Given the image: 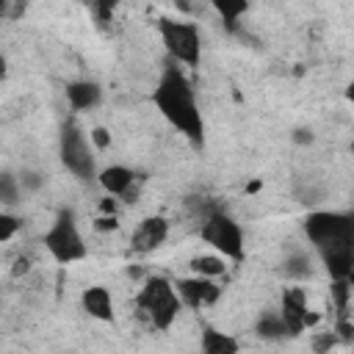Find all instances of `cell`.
<instances>
[{"label": "cell", "mask_w": 354, "mask_h": 354, "mask_svg": "<svg viewBox=\"0 0 354 354\" xmlns=\"http://www.w3.org/2000/svg\"><path fill=\"white\" fill-rule=\"evenodd\" d=\"M304 235L332 279H354V213L313 210L304 218Z\"/></svg>", "instance_id": "1"}, {"label": "cell", "mask_w": 354, "mask_h": 354, "mask_svg": "<svg viewBox=\"0 0 354 354\" xmlns=\"http://www.w3.org/2000/svg\"><path fill=\"white\" fill-rule=\"evenodd\" d=\"M152 102L155 108L160 111V116L177 130L183 133L191 144H202L205 138V122H202V113H199V105H196V94H194V86L183 69V64L177 61H169L155 83V91H152Z\"/></svg>", "instance_id": "2"}, {"label": "cell", "mask_w": 354, "mask_h": 354, "mask_svg": "<svg viewBox=\"0 0 354 354\" xmlns=\"http://www.w3.org/2000/svg\"><path fill=\"white\" fill-rule=\"evenodd\" d=\"M136 310L152 329L166 332L177 321V315L183 310V299H180L174 282L155 274V277H147L141 290L136 293Z\"/></svg>", "instance_id": "3"}, {"label": "cell", "mask_w": 354, "mask_h": 354, "mask_svg": "<svg viewBox=\"0 0 354 354\" xmlns=\"http://www.w3.org/2000/svg\"><path fill=\"white\" fill-rule=\"evenodd\" d=\"M44 249L50 252V257L61 266H69V263H77L86 257V241L80 235V227H77V218L69 207H61L53 218V224L47 227L44 238H41Z\"/></svg>", "instance_id": "4"}, {"label": "cell", "mask_w": 354, "mask_h": 354, "mask_svg": "<svg viewBox=\"0 0 354 354\" xmlns=\"http://www.w3.org/2000/svg\"><path fill=\"white\" fill-rule=\"evenodd\" d=\"M158 36H160V44H163V50L169 53L171 61L183 64L188 69L199 66V58H202V36H199V28L194 22L160 17L158 19Z\"/></svg>", "instance_id": "5"}, {"label": "cell", "mask_w": 354, "mask_h": 354, "mask_svg": "<svg viewBox=\"0 0 354 354\" xmlns=\"http://www.w3.org/2000/svg\"><path fill=\"white\" fill-rule=\"evenodd\" d=\"M199 238L207 243V246H213V252H218V254H224L227 260H243V254H246V249H243V230H241V224L230 216V213H224V210H210L207 216H202V221H199Z\"/></svg>", "instance_id": "6"}, {"label": "cell", "mask_w": 354, "mask_h": 354, "mask_svg": "<svg viewBox=\"0 0 354 354\" xmlns=\"http://www.w3.org/2000/svg\"><path fill=\"white\" fill-rule=\"evenodd\" d=\"M58 155L61 163L66 166V171L83 183L97 180V166H94V149H91V138H86V133L77 124H64L61 127V138H58Z\"/></svg>", "instance_id": "7"}, {"label": "cell", "mask_w": 354, "mask_h": 354, "mask_svg": "<svg viewBox=\"0 0 354 354\" xmlns=\"http://www.w3.org/2000/svg\"><path fill=\"white\" fill-rule=\"evenodd\" d=\"M279 313H282V318H285V324L290 329V337H299L307 326H313L318 321V315L310 313V307H307L304 288H299V285H290V288L282 290V296H279Z\"/></svg>", "instance_id": "8"}, {"label": "cell", "mask_w": 354, "mask_h": 354, "mask_svg": "<svg viewBox=\"0 0 354 354\" xmlns=\"http://www.w3.org/2000/svg\"><path fill=\"white\" fill-rule=\"evenodd\" d=\"M180 299L185 307L191 310H205V307H213L218 299H221V288L216 285L213 277H202V274H194V277H183L174 282Z\"/></svg>", "instance_id": "9"}, {"label": "cell", "mask_w": 354, "mask_h": 354, "mask_svg": "<svg viewBox=\"0 0 354 354\" xmlns=\"http://www.w3.org/2000/svg\"><path fill=\"white\" fill-rule=\"evenodd\" d=\"M169 238V221L163 216H147L138 221V227L130 235V252L133 254H149L160 249Z\"/></svg>", "instance_id": "10"}, {"label": "cell", "mask_w": 354, "mask_h": 354, "mask_svg": "<svg viewBox=\"0 0 354 354\" xmlns=\"http://www.w3.org/2000/svg\"><path fill=\"white\" fill-rule=\"evenodd\" d=\"M144 177H138L133 169H127V166H122V163H113V166H105L100 174H97V183H100V188L105 191V194H111V196H124L136 183H141Z\"/></svg>", "instance_id": "11"}, {"label": "cell", "mask_w": 354, "mask_h": 354, "mask_svg": "<svg viewBox=\"0 0 354 354\" xmlns=\"http://www.w3.org/2000/svg\"><path fill=\"white\" fill-rule=\"evenodd\" d=\"M80 307L97 321H113V299L105 285H88L80 293Z\"/></svg>", "instance_id": "12"}, {"label": "cell", "mask_w": 354, "mask_h": 354, "mask_svg": "<svg viewBox=\"0 0 354 354\" xmlns=\"http://www.w3.org/2000/svg\"><path fill=\"white\" fill-rule=\"evenodd\" d=\"M102 97V88L94 80H72L66 86V102L72 111H91Z\"/></svg>", "instance_id": "13"}, {"label": "cell", "mask_w": 354, "mask_h": 354, "mask_svg": "<svg viewBox=\"0 0 354 354\" xmlns=\"http://www.w3.org/2000/svg\"><path fill=\"white\" fill-rule=\"evenodd\" d=\"M254 332H257V337H263V340H282V337H290V329H288V324H285V318H282L279 310H277V313H268V310H266V313L257 318Z\"/></svg>", "instance_id": "14"}, {"label": "cell", "mask_w": 354, "mask_h": 354, "mask_svg": "<svg viewBox=\"0 0 354 354\" xmlns=\"http://www.w3.org/2000/svg\"><path fill=\"white\" fill-rule=\"evenodd\" d=\"M199 348L205 354H235L238 351V340L230 337L227 332H218V329H202V337H199Z\"/></svg>", "instance_id": "15"}, {"label": "cell", "mask_w": 354, "mask_h": 354, "mask_svg": "<svg viewBox=\"0 0 354 354\" xmlns=\"http://www.w3.org/2000/svg\"><path fill=\"white\" fill-rule=\"evenodd\" d=\"M210 3H213L216 14L221 17V22H224L227 30H235L238 22H241V17L249 11V0H210Z\"/></svg>", "instance_id": "16"}, {"label": "cell", "mask_w": 354, "mask_h": 354, "mask_svg": "<svg viewBox=\"0 0 354 354\" xmlns=\"http://www.w3.org/2000/svg\"><path fill=\"white\" fill-rule=\"evenodd\" d=\"M191 271L194 274H202V277H221L227 271V257L213 252V254H196L191 257Z\"/></svg>", "instance_id": "17"}, {"label": "cell", "mask_w": 354, "mask_h": 354, "mask_svg": "<svg viewBox=\"0 0 354 354\" xmlns=\"http://www.w3.org/2000/svg\"><path fill=\"white\" fill-rule=\"evenodd\" d=\"M19 191H22L19 177H14L11 171H3L0 174V202H3L6 210H11L19 202Z\"/></svg>", "instance_id": "18"}, {"label": "cell", "mask_w": 354, "mask_h": 354, "mask_svg": "<svg viewBox=\"0 0 354 354\" xmlns=\"http://www.w3.org/2000/svg\"><path fill=\"white\" fill-rule=\"evenodd\" d=\"M285 274H288V277H293V279H304V277H310V274H313L310 257H307L304 252L290 254V257L285 260Z\"/></svg>", "instance_id": "19"}, {"label": "cell", "mask_w": 354, "mask_h": 354, "mask_svg": "<svg viewBox=\"0 0 354 354\" xmlns=\"http://www.w3.org/2000/svg\"><path fill=\"white\" fill-rule=\"evenodd\" d=\"M19 230H22V221L11 210H3L0 213V243H8Z\"/></svg>", "instance_id": "20"}, {"label": "cell", "mask_w": 354, "mask_h": 354, "mask_svg": "<svg viewBox=\"0 0 354 354\" xmlns=\"http://www.w3.org/2000/svg\"><path fill=\"white\" fill-rule=\"evenodd\" d=\"M119 3L122 0H91V8H94V14H97L100 22H108L113 17V11H116Z\"/></svg>", "instance_id": "21"}, {"label": "cell", "mask_w": 354, "mask_h": 354, "mask_svg": "<svg viewBox=\"0 0 354 354\" xmlns=\"http://www.w3.org/2000/svg\"><path fill=\"white\" fill-rule=\"evenodd\" d=\"M88 138H91V144H94L97 149H108V147H111V133H108L105 127H94V130L88 133Z\"/></svg>", "instance_id": "22"}, {"label": "cell", "mask_w": 354, "mask_h": 354, "mask_svg": "<svg viewBox=\"0 0 354 354\" xmlns=\"http://www.w3.org/2000/svg\"><path fill=\"white\" fill-rule=\"evenodd\" d=\"M19 183H22V188L36 191V188L41 185V174H36V171H22V174H19Z\"/></svg>", "instance_id": "23"}, {"label": "cell", "mask_w": 354, "mask_h": 354, "mask_svg": "<svg viewBox=\"0 0 354 354\" xmlns=\"http://www.w3.org/2000/svg\"><path fill=\"white\" fill-rule=\"evenodd\" d=\"M119 227V221H116V216H100L97 221H94V230H100V232H108V230H116Z\"/></svg>", "instance_id": "24"}, {"label": "cell", "mask_w": 354, "mask_h": 354, "mask_svg": "<svg viewBox=\"0 0 354 354\" xmlns=\"http://www.w3.org/2000/svg\"><path fill=\"white\" fill-rule=\"evenodd\" d=\"M335 343H337V337L329 332V335H324V337H315V340H313V348H315V351H326V348H332Z\"/></svg>", "instance_id": "25"}, {"label": "cell", "mask_w": 354, "mask_h": 354, "mask_svg": "<svg viewBox=\"0 0 354 354\" xmlns=\"http://www.w3.org/2000/svg\"><path fill=\"white\" fill-rule=\"evenodd\" d=\"M100 210H102L105 216H116V199H113V196L108 194V196H105V199L100 202Z\"/></svg>", "instance_id": "26"}, {"label": "cell", "mask_w": 354, "mask_h": 354, "mask_svg": "<svg viewBox=\"0 0 354 354\" xmlns=\"http://www.w3.org/2000/svg\"><path fill=\"white\" fill-rule=\"evenodd\" d=\"M293 141H296V144H310V141H313V133L304 130V127H299V130L293 133Z\"/></svg>", "instance_id": "27"}, {"label": "cell", "mask_w": 354, "mask_h": 354, "mask_svg": "<svg viewBox=\"0 0 354 354\" xmlns=\"http://www.w3.org/2000/svg\"><path fill=\"white\" fill-rule=\"evenodd\" d=\"M346 100H348V105H354V77L346 83Z\"/></svg>", "instance_id": "28"}, {"label": "cell", "mask_w": 354, "mask_h": 354, "mask_svg": "<svg viewBox=\"0 0 354 354\" xmlns=\"http://www.w3.org/2000/svg\"><path fill=\"white\" fill-rule=\"evenodd\" d=\"M351 152H354V141H351Z\"/></svg>", "instance_id": "29"}]
</instances>
